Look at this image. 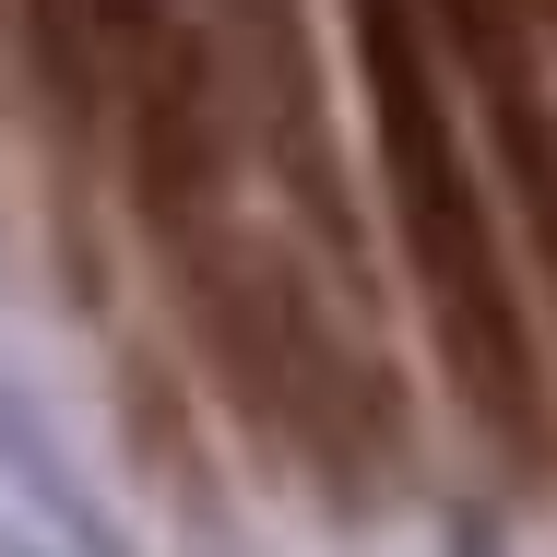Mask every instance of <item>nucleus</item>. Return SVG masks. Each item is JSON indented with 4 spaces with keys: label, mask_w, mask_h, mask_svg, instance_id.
I'll use <instances>...</instances> for the list:
<instances>
[{
    "label": "nucleus",
    "mask_w": 557,
    "mask_h": 557,
    "mask_svg": "<svg viewBox=\"0 0 557 557\" xmlns=\"http://www.w3.org/2000/svg\"><path fill=\"white\" fill-rule=\"evenodd\" d=\"M131 166H143V214L154 225H202L214 202V84H202V48L178 24H154L131 48Z\"/></svg>",
    "instance_id": "f03ea898"
},
{
    "label": "nucleus",
    "mask_w": 557,
    "mask_h": 557,
    "mask_svg": "<svg viewBox=\"0 0 557 557\" xmlns=\"http://www.w3.org/2000/svg\"><path fill=\"white\" fill-rule=\"evenodd\" d=\"M356 12V72H368V119H380V166H392V214L416 249V285H428V321H440V368L462 380V404L498 428L510 450H557V416L534 392V344H522V297L498 273V237L486 202L462 178V143H450L440 72L416 48V12L404 0H344Z\"/></svg>",
    "instance_id": "f257e3e1"
},
{
    "label": "nucleus",
    "mask_w": 557,
    "mask_h": 557,
    "mask_svg": "<svg viewBox=\"0 0 557 557\" xmlns=\"http://www.w3.org/2000/svg\"><path fill=\"white\" fill-rule=\"evenodd\" d=\"M450 36H462V60H474V84H486V119H498V154H510V178H522V214L546 237V273H557V119L534 108V72H522V48H510V24L486 12V0H440Z\"/></svg>",
    "instance_id": "7ed1b4c3"
}]
</instances>
